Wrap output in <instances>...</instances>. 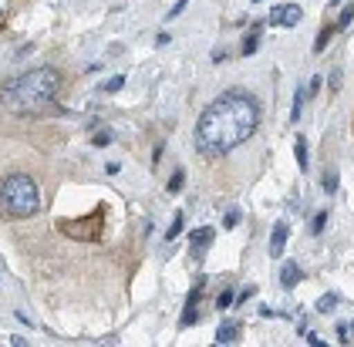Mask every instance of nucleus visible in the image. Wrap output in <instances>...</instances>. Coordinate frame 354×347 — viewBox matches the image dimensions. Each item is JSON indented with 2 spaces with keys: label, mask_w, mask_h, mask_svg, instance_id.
I'll return each instance as SVG.
<instances>
[{
  "label": "nucleus",
  "mask_w": 354,
  "mask_h": 347,
  "mask_svg": "<svg viewBox=\"0 0 354 347\" xmlns=\"http://www.w3.org/2000/svg\"><path fill=\"white\" fill-rule=\"evenodd\" d=\"M337 303H341V297H337V294H324L317 303H314V310H317V314H330Z\"/></svg>",
  "instance_id": "9b49d317"
},
{
  "label": "nucleus",
  "mask_w": 354,
  "mask_h": 347,
  "mask_svg": "<svg viewBox=\"0 0 354 347\" xmlns=\"http://www.w3.org/2000/svg\"><path fill=\"white\" fill-rule=\"evenodd\" d=\"M351 21H354V3H344V10H341V17H337V30L351 27Z\"/></svg>",
  "instance_id": "a211bd4d"
},
{
  "label": "nucleus",
  "mask_w": 354,
  "mask_h": 347,
  "mask_svg": "<svg viewBox=\"0 0 354 347\" xmlns=\"http://www.w3.org/2000/svg\"><path fill=\"white\" fill-rule=\"evenodd\" d=\"M260 41H263V21H257V24L250 27V34L243 37V57H250V54H257V48H260Z\"/></svg>",
  "instance_id": "1a4fd4ad"
},
{
  "label": "nucleus",
  "mask_w": 354,
  "mask_h": 347,
  "mask_svg": "<svg viewBox=\"0 0 354 347\" xmlns=\"http://www.w3.org/2000/svg\"><path fill=\"white\" fill-rule=\"evenodd\" d=\"M233 341H240V323H236V321L219 323V330H216V344H233Z\"/></svg>",
  "instance_id": "9d476101"
},
{
  "label": "nucleus",
  "mask_w": 354,
  "mask_h": 347,
  "mask_svg": "<svg viewBox=\"0 0 354 347\" xmlns=\"http://www.w3.org/2000/svg\"><path fill=\"white\" fill-rule=\"evenodd\" d=\"M300 21H304L300 3H277L270 10V17H267V24H273V27H297Z\"/></svg>",
  "instance_id": "20e7f679"
},
{
  "label": "nucleus",
  "mask_w": 354,
  "mask_h": 347,
  "mask_svg": "<svg viewBox=\"0 0 354 347\" xmlns=\"http://www.w3.org/2000/svg\"><path fill=\"white\" fill-rule=\"evenodd\" d=\"M324 226H327V209H321V213L310 219V236H321V233H324Z\"/></svg>",
  "instance_id": "dca6fc26"
},
{
  "label": "nucleus",
  "mask_w": 354,
  "mask_h": 347,
  "mask_svg": "<svg viewBox=\"0 0 354 347\" xmlns=\"http://www.w3.org/2000/svg\"><path fill=\"white\" fill-rule=\"evenodd\" d=\"M324 192L327 196H334V192H337V172H334V169H327L324 172Z\"/></svg>",
  "instance_id": "aec40b11"
},
{
  "label": "nucleus",
  "mask_w": 354,
  "mask_h": 347,
  "mask_svg": "<svg viewBox=\"0 0 354 347\" xmlns=\"http://www.w3.org/2000/svg\"><path fill=\"white\" fill-rule=\"evenodd\" d=\"M287 236H290V226H287V223L280 219V223L273 226V233H270V256H273V260H280V256H283Z\"/></svg>",
  "instance_id": "0eeeda50"
},
{
  "label": "nucleus",
  "mask_w": 354,
  "mask_h": 347,
  "mask_svg": "<svg viewBox=\"0 0 354 347\" xmlns=\"http://www.w3.org/2000/svg\"><path fill=\"white\" fill-rule=\"evenodd\" d=\"M260 129V105L246 91H223L203 108L196 122V149L209 156H226L240 149Z\"/></svg>",
  "instance_id": "f257e3e1"
},
{
  "label": "nucleus",
  "mask_w": 354,
  "mask_h": 347,
  "mask_svg": "<svg viewBox=\"0 0 354 347\" xmlns=\"http://www.w3.org/2000/svg\"><path fill=\"white\" fill-rule=\"evenodd\" d=\"M213 240H216V229H213V226H199V229H192V236H189V256L192 260H203V256L209 253Z\"/></svg>",
  "instance_id": "423d86ee"
},
{
  "label": "nucleus",
  "mask_w": 354,
  "mask_h": 347,
  "mask_svg": "<svg viewBox=\"0 0 354 347\" xmlns=\"http://www.w3.org/2000/svg\"><path fill=\"white\" fill-rule=\"evenodd\" d=\"M253 3H260V0H253Z\"/></svg>",
  "instance_id": "c85d7f7f"
},
{
  "label": "nucleus",
  "mask_w": 354,
  "mask_h": 347,
  "mask_svg": "<svg viewBox=\"0 0 354 347\" xmlns=\"http://www.w3.org/2000/svg\"><path fill=\"white\" fill-rule=\"evenodd\" d=\"M321 84H324V81H321L317 75H314V78L307 81V95H317V91H321Z\"/></svg>",
  "instance_id": "a878e982"
},
{
  "label": "nucleus",
  "mask_w": 354,
  "mask_h": 347,
  "mask_svg": "<svg viewBox=\"0 0 354 347\" xmlns=\"http://www.w3.org/2000/svg\"><path fill=\"white\" fill-rule=\"evenodd\" d=\"M169 41H172V37H169V34H165V30H162V34H159V37H156V44H159V48H165V44H169Z\"/></svg>",
  "instance_id": "cd10ccee"
},
{
  "label": "nucleus",
  "mask_w": 354,
  "mask_h": 347,
  "mask_svg": "<svg viewBox=\"0 0 354 347\" xmlns=\"http://www.w3.org/2000/svg\"><path fill=\"white\" fill-rule=\"evenodd\" d=\"M183 186H186V169H176V172H172V179H169V192H172V196H176V192H183Z\"/></svg>",
  "instance_id": "ddd939ff"
},
{
  "label": "nucleus",
  "mask_w": 354,
  "mask_h": 347,
  "mask_svg": "<svg viewBox=\"0 0 354 347\" xmlns=\"http://www.w3.org/2000/svg\"><path fill=\"white\" fill-rule=\"evenodd\" d=\"M304 98H307V84L294 91V108H290V122H300V111H304Z\"/></svg>",
  "instance_id": "f8f14e48"
},
{
  "label": "nucleus",
  "mask_w": 354,
  "mask_h": 347,
  "mask_svg": "<svg viewBox=\"0 0 354 347\" xmlns=\"http://www.w3.org/2000/svg\"><path fill=\"white\" fill-rule=\"evenodd\" d=\"M0 206H3V213L14 216V219H28L41 209V192L34 186V179L30 176H7L3 182H0Z\"/></svg>",
  "instance_id": "7ed1b4c3"
},
{
  "label": "nucleus",
  "mask_w": 354,
  "mask_h": 347,
  "mask_svg": "<svg viewBox=\"0 0 354 347\" xmlns=\"http://www.w3.org/2000/svg\"><path fill=\"white\" fill-rule=\"evenodd\" d=\"M307 344H310V347H321V344H324V341H321L317 334H307Z\"/></svg>",
  "instance_id": "bb28decb"
},
{
  "label": "nucleus",
  "mask_w": 354,
  "mask_h": 347,
  "mask_svg": "<svg viewBox=\"0 0 354 347\" xmlns=\"http://www.w3.org/2000/svg\"><path fill=\"white\" fill-rule=\"evenodd\" d=\"M186 7H189V0H179V3H172V10L165 14V21H176V17H179V14H183Z\"/></svg>",
  "instance_id": "5701e85b"
},
{
  "label": "nucleus",
  "mask_w": 354,
  "mask_h": 347,
  "mask_svg": "<svg viewBox=\"0 0 354 347\" xmlns=\"http://www.w3.org/2000/svg\"><path fill=\"white\" fill-rule=\"evenodd\" d=\"M183 226H186V216H183V213H176V216H172V226L165 229V240H176V236L183 233Z\"/></svg>",
  "instance_id": "2eb2a0df"
},
{
  "label": "nucleus",
  "mask_w": 354,
  "mask_h": 347,
  "mask_svg": "<svg viewBox=\"0 0 354 347\" xmlns=\"http://www.w3.org/2000/svg\"><path fill=\"white\" fill-rule=\"evenodd\" d=\"M240 219H243V213H240V209H236V206H233V209H230V213L223 216V226H226V229H233V226H240Z\"/></svg>",
  "instance_id": "412c9836"
},
{
  "label": "nucleus",
  "mask_w": 354,
  "mask_h": 347,
  "mask_svg": "<svg viewBox=\"0 0 354 347\" xmlns=\"http://www.w3.org/2000/svg\"><path fill=\"white\" fill-rule=\"evenodd\" d=\"M300 280H304V270H300L294 260H287V263L280 267V283H283V290H294Z\"/></svg>",
  "instance_id": "6e6552de"
},
{
  "label": "nucleus",
  "mask_w": 354,
  "mask_h": 347,
  "mask_svg": "<svg viewBox=\"0 0 354 347\" xmlns=\"http://www.w3.org/2000/svg\"><path fill=\"white\" fill-rule=\"evenodd\" d=\"M91 142H95V149H105V145L111 142V132H109V129H102V132H95V138H91Z\"/></svg>",
  "instance_id": "4be33fe9"
},
{
  "label": "nucleus",
  "mask_w": 354,
  "mask_h": 347,
  "mask_svg": "<svg viewBox=\"0 0 354 347\" xmlns=\"http://www.w3.org/2000/svg\"><path fill=\"white\" fill-rule=\"evenodd\" d=\"M330 37H334V27H324L321 34H317V41H314V54H321L330 44Z\"/></svg>",
  "instance_id": "f3484780"
},
{
  "label": "nucleus",
  "mask_w": 354,
  "mask_h": 347,
  "mask_svg": "<svg viewBox=\"0 0 354 347\" xmlns=\"http://www.w3.org/2000/svg\"><path fill=\"white\" fill-rule=\"evenodd\" d=\"M327 84H330V91H337V88H341V68H334V71H330Z\"/></svg>",
  "instance_id": "393cba45"
},
{
  "label": "nucleus",
  "mask_w": 354,
  "mask_h": 347,
  "mask_svg": "<svg viewBox=\"0 0 354 347\" xmlns=\"http://www.w3.org/2000/svg\"><path fill=\"white\" fill-rule=\"evenodd\" d=\"M118 88H125V75H115L105 81V91H118Z\"/></svg>",
  "instance_id": "b1692460"
},
{
  "label": "nucleus",
  "mask_w": 354,
  "mask_h": 347,
  "mask_svg": "<svg viewBox=\"0 0 354 347\" xmlns=\"http://www.w3.org/2000/svg\"><path fill=\"white\" fill-rule=\"evenodd\" d=\"M230 303H236V294H233V287H226V290L219 294V300H216V310H226Z\"/></svg>",
  "instance_id": "6ab92c4d"
},
{
  "label": "nucleus",
  "mask_w": 354,
  "mask_h": 347,
  "mask_svg": "<svg viewBox=\"0 0 354 347\" xmlns=\"http://www.w3.org/2000/svg\"><path fill=\"white\" fill-rule=\"evenodd\" d=\"M206 276H196V283H192L189 297H186V314L179 317V327H192L196 323V317H199V297H203V290H206Z\"/></svg>",
  "instance_id": "39448f33"
},
{
  "label": "nucleus",
  "mask_w": 354,
  "mask_h": 347,
  "mask_svg": "<svg viewBox=\"0 0 354 347\" xmlns=\"http://www.w3.org/2000/svg\"><path fill=\"white\" fill-rule=\"evenodd\" d=\"M57 88H61V75L55 68H30L0 88V105L14 115H44L55 111Z\"/></svg>",
  "instance_id": "f03ea898"
},
{
  "label": "nucleus",
  "mask_w": 354,
  "mask_h": 347,
  "mask_svg": "<svg viewBox=\"0 0 354 347\" xmlns=\"http://www.w3.org/2000/svg\"><path fill=\"white\" fill-rule=\"evenodd\" d=\"M294 152H297V165L300 169H307V138H304V135L294 138Z\"/></svg>",
  "instance_id": "4468645a"
}]
</instances>
